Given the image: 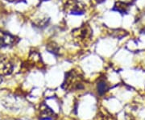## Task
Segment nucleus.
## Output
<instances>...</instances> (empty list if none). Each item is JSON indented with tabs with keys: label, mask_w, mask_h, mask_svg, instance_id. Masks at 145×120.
<instances>
[{
	"label": "nucleus",
	"mask_w": 145,
	"mask_h": 120,
	"mask_svg": "<svg viewBox=\"0 0 145 120\" xmlns=\"http://www.w3.org/2000/svg\"><path fill=\"white\" fill-rule=\"evenodd\" d=\"M92 29L87 24H84L72 31V40L78 45H89V44L92 40Z\"/></svg>",
	"instance_id": "obj_1"
},
{
	"label": "nucleus",
	"mask_w": 145,
	"mask_h": 120,
	"mask_svg": "<svg viewBox=\"0 0 145 120\" xmlns=\"http://www.w3.org/2000/svg\"><path fill=\"white\" fill-rule=\"evenodd\" d=\"M83 79L80 74L75 71L69 72L65 76L63 87L65 89H81L83 88Z\"/></svg>",
	"instance_id": "obj_2"
},
{
	"label": "nucleus",
	"mask_w": 145,
	"mask_h": 120,
	"mask_svg": "<svg viewBox=\"0 0 145 120\" xmlns=\"http://www.w3.org/2000/svg\"><path fill=\"white\" fill-rule=\"evenodd\" d=\"M64 10L67 14L82 15L86 10V5L79 0H68Z\"/></svg>",
	"instance_id": "obj_3"
},
{
	"label": "nucleus",
	"mask_w": 145,
	"mask_h": 120,
	"mask_svg": "<svg viewBox=\"0 0 145 120\" xmlns=\"http://www.w3.org/2000/svg\"><path fill=\"white\" fill-rule=\"evenodd\" d=\"M16 42V38L8 32L0 31V48L8 47L14 44Z\"/></svg>",
	"instance_id": "obj_4"
},
{
	"label": "nucleus",
	"mask_w": 145,
	"mask_h": 120,
	"mask_svg": "<svg viewBox=\"0 0 145 120\" xmlns=\"http://www.w3.org/2000/svg\"><path fill=\"white\" fill-rule=\"evenodd\" d=\"M13 66L11 63L6 59L5 57H2L0 56V75H7L12 72Z\"/></svg>",
	"instance_id": "obj_5"
},
{
	"label": "nucleus",
	"mask_w": 145,
	"mask_h": 120,
	"mask_svg": "<svg viewBox=\"0 0 145 120\" xmlns=\"http://www.w3.org/2000/svg\"><path fill=\"white\" fill-rule=\"evenodd\" d=\"M53 112L50 108H48V106H45L44 109H43L41 110V113H40V119L41 120H48L51 119L52 117H53Z\"/></svg>",
	"instance_id": "obj_6"
},
{
	"label": "nucleus",
	"mask_w": 145,
	"mask_h": 120,
	"mask_svg": "<svg viewBox=\"0 0 145 120\" xmlns=\"http://www.w3.org/2000/svg\"><path fill=\"white\" fill-rule=\"evenodd\" d=\"M128 8H129L128 4L122 2H118L114 5V10H118L120 13H126L128 10Z\"/></svg>",
	"instance_id": "obj_7"
},
{
	"label": "nucleus",
	"mask_w": 145,
	"mask_h": 120,
	"mask_svg": "<svg viewBox=\"0 0 145 120\" xmlns=\"http://www.w3.org/2000/svg\"><path fill=\"white\" fill-rule=\"evenodd\" d=\"M108 90V85L106 84V81L102 79L100 80L98 83V92L99 93V94H105L106 91Z\"/></svg>",
	"instance_id": "obj_8"
},
{
	"label": "nucleus",
	"mask_w": 145,
	"mask_h": 120,
	"mask_svg": "<svg viewBox=\"0 0 145 120\" xmlns=\"http://www.w3.org/2000/svg\"><path fill=\"white\" fill-rule=\"evenodd\" d=\"M48 51H50L54 54L59 53V52H60V48L55 43H51V44H48Z\"/></svg>",
	"instance_id": "obj_9"
},
{
	"label": "nucleus",
	"mask_w": 145,
	"mask_h": 120,
	"mask_svg": "<svg viewBox=\"0 0 145 120\" xmlns=\"http://www.w3.org/2000/svg\"><path fill=\"white\" fill-rule=\"evenodd\" d=\"M48 21H49V20L47 19L46 17H45V18H41V19H40V21L39 20H37L35 22V24H36L37 27H44L46 25Z\"/></svg>",
	"instance_id": "obj_10"
},
{
	"label": "nucleus",
	"mask_w": 145,
	"mask_h": 120,
	"mask_svg": "<svg viewBox=\"0 0 145 120\" xmlns=\"http://www.w3.org/2000/svg\"><path fill=\"white\" fill-rule=\"evenodd\" d=\"M2 82H3V78H2V76L0 75V83H1Z\"/></svg>",
	"instance_id": "obj_11"
},
{
	"label": "nucleus",
	"mask_w": 145,
	"mask_h": 120,
	"mask_svg": "<svg viewBox=\"0 0 145 120\" xmlns=\"http://www.w3.org/2000/svg\"><path fill=\"white\" fill-rule=\"evenodd\" d=\"M97 1H103V0H97Z\"/></svg>",
	"instance_id": "obj_12"
}]
</instances>
